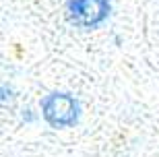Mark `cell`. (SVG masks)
I'll return each mask as SVG.
<instances>
[{
    "instance_id": "cell-1",
    "label": "cell",
    "mask_w": 159,
    "mask_h": 157,
    "mask_svg": "<svg viewBox=\"0 0 159 157\" xmlns=\"http://www.w3.org/2000/svg\"><path fill=\"white\" fill-rule=\"evenodd\" d=\"M41 116L52 128L75 126L81 116V104L66 91H54L41 101Z\"/></svg>"
},
{
    "instance_id": "cell-2",
    "label": "cell",
    "mask_w": 159,
    "mask_h": 157,
    "mask_svg": "<svg viewBox=\"0 0 159 157\" xmlns=\"http://www.w3.org/2000/svg\"><path fill=\"white\" fill-rule=\"evenodd\" d=\"M110 0H68L66 19L79 29H95L110 17Z\"/></svg>"
}]
</instances>
